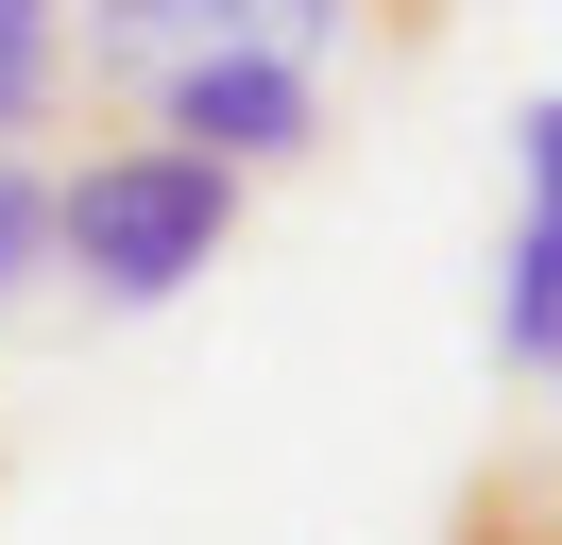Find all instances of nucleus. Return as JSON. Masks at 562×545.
Instances as JSON below:
<instances>
[{
    "instance_id": "nucleus-1",
    "label": "nucleus",
    "mask_w": 562,
    "mask_h": 545,
    "mask_svg": "<svg viewBox=\"0 0 562 545\" xmlns=\"http://www.w3.org/2000/svg\"><path fill=\"white\" fill-rule=\"evenodd\" d=\"M222 238H239V170L188 154V136H137V120L52 188V256L103 307H171L188 272H222Z\"/></svg>"
},
{
    "instance_id": "nucleus-2",
    "label": "nucleus",
    "mask_w": 562,
    "mask_h": 545,
    "mask_svg": "<svg viewBox=\"0 0 562 545\" xmlns=\"http://www.w3.org/2000/svg\"><path fill=\"white\" fill-rule=\"evenodd\" d=\"M86 120H137V136H188L256 188V170L324 154V68L307 52H256V34H205V52H154V86H103Z\"/></svg>"
},
{
    "instance_id": "nucleus-3",
    "label": "nucleus",
    "mask_w": 562,
    "mask_h": 545,
    "mask_svg": "<svg viewBox=\"0 0 562 545\" xmlns=\"http://www.w3.org/2000/svg\"><path fill=\"white\" fill-rule=\"evenodd\" d=\"M494 375L512 392L562 375V188H512V238H494Z\"/></svg>"
},
{
    "instance_id": "nucleus-4",
    "label": "nucleus",
    "mask_w": 562,
    "mask_h": 545,
    "mask_svg": "<svg viewBox=\"0 0 562 545\" xmlns=\"http://www.w3.org/2000/svg\"><path fill=\"white\" fill-rule=\"evenodd\" d=\"M69 86H86V52H69V0H0V136L69 120Z\"/></svg>"
},
{
    "instance_id": "nucleus-5",
    "label": "nucleus",
    "mask_w": 562,
    "mask_h": 545,
    "mask_svg": "<svg viewBox=\"0 0 562 545\" xmlns=\"http://www.w3.org/2000/svg\"><path fill=\"white\" fill-rule=\"evenodd\" d=\"M35 272H52V170H35V154H0V307L35 290Z\"/></svg>"
},
{
    "instance_id": "nucleus-6",
    "label": "nucleus",
    "mask_w": 562,
    "mask_h": 545,
    "mask_svg": "<svg viewBox=\"0 0 562 545\" xmlns=\"http://www.w3.org/2000/svg\"><path fill=\"white\" fill-rule=\"evenodd\" d=\"M460 545H528V494H512V511H477V529H460Z\"/></svg>"
}]
</instances>
